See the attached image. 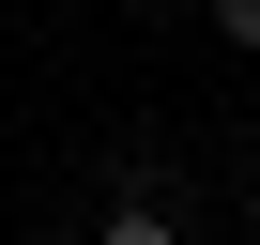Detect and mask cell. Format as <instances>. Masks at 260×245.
Here are the masks:
<instances>
[{
    "instance_id": "6da1fadb",
    "label": "cell",
    "mask_w": 260,
    "mask_h": 245,
    "mask_svg": "<svg viewBox=\"0 0 260 245\" xmlns=\"http://www.w3.org/2000/svg\"><path fill=\"white\" fill-rule=\"evenodd\" d=\"M92 245H184V230H169V199H122V215H107Z\"/></svg>"
},
{
    "instance_id": "7a4b0ae2",
    "label": "cell",
    "mask_w": 260,
    "mask_h": 245,
    "mask_svg": "<svg viewBox=\"0 0 260 245\" xmlns=\"http://www.w3.org/2000/svg\"><path fill=\"white\" fill-rule=\"evenodd\" d=\"M214 31H230V46H260V0H214Z\"/></svg>"
}]
</instances>
